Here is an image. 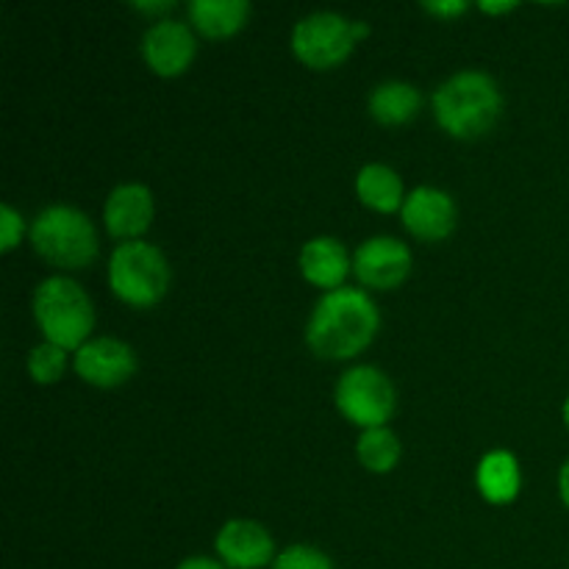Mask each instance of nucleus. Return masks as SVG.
<instances>
[{
  "label": "nucleus",
  "mask_w": 569,
  "mask_h": 569,
  "mask_svg": "<svg viewBox=\"0 0 569 569\" xmlns=\"http://www.w3.org/2000/svg\"><path fill=\"white\" fill-rule=\"evenodd\" d=\"M381 328V315L367 292L339 287L326 292L306 326V342L320 359H353Z\"/></svg>",
  "instance_id": "1"
},
{
  "label": "nucleus",
  "mask_w": 569,
  "mask_h": 569,
  "mask_svg": "<svg viewBox=\"0 0 569 569\" xmlns=\"http://www.w3.org/2000/svg\"><path fill=\"white\" fill-rule=\"evenodd\" d=\"M503 98L492 76L481 70L456 72L433 92L439 126L459 139H476L498 122Z\"/></svg>",
  "instance_id": "2"
},
{
  "label": "nucleus",
  "mask_w": 569,
  "mask_h": 569,
  "mask_svg": "<svg viewBox=\"0 0 569 569\" xmlns=\"http://www.w3.org/2000/svg\"><path fill=\"white\" fill-rule=\"evenodd\" d=\"M33 317L44 339L59 348H83L92 333L94 311L81 283L67 276L44 278L33 292Z\"/></svg>",
  "instance_id": "3"
},
{
  "label": "nucleus",
  "mask_w": 569,
  "mask_h": 569,
  "mask_svg": "<svg viewBox=\"0 0 569 569\" xmlns=\"http://www.w3.org/2000/svg\"><path fill=\"white\" fill-rule=\"evenodd\" d=\"M31 242L44 261L67 270H81L98 256V233L89 217L64 203L39 211L31 226Z\"/></svg>",
  "instance_id": "4"
},
{
  "label": "nucleus",
  "mask_w": 569,
  "mask_h": 569,
  "mask_svg": "<svg viewBox=\"0 0 569 569\" xmlns=\"http://www.w3.org/2000/svg\"><path fill=\"white\" fill-rule=\"evenodd\" d=\"M109 283L117 298L144 309L164 298L167 283H170V267L156 244L133 239V242L117 244L111 253Z\"/></svg>",
  "instance_id": "5"
},
{
  "label": "nucleus",
  "mask_w": 569,
  "mask_h": 569,
  "mask_svg": "<svg viewBox=\"0 0 569 569\" xmlns=\"http://www.w3.org/2000/svg\"><path fill=\"white\" fill-rule=\"evenodd\" d=\"M395 387L378 367L361 365L345 372L337 383V406L350 422L370 428H383L395 415Z\"/></svg>",
  "instance_id": "6"
},
{
  "label": "nucleus",
  "mask_w": 569,
  "mask_h": 569,
  "mask_svg": "<svg viewBox=\"0 0 569 569\" xmlns=\"http://www.w3.org/2000/svg\"><path fill=\"white\" fill-rule=\"evenodd\" d=\"M356 44L353 20L337 11H315L306 14L292 31V48L300 61L315 70L342 64Z\"/></svg>",
  "instance_id": "7"
},
{
  "label": "nucleus",
  "mask_w": 569,
  "mask_h": 569,
  "mask_svg": "<svg viewBox=\"0 0 569 569\" xmlns=\"http://www.w3.org/2000/svg\"><path fill=\"white\" fill-rule=\"evenodd\" d=\"M353 270L365 287L395 289L411 272V253L400 239L372 237L356 250Z\"/></svg>",
  "instance_id": "8"
},
{
  "label": "nucleus",
  "mask_w": 569,
  "mask_h": 569,
  "mask_svg": "<svg viewBox=\"0 0 569 569\" xmlns=\"http://www.w3.org/2000/svg\"><path fill=\"white\" fill-rule=\"evenodd\" d=\"M137 370V353L131 345L114 337L89 339L76 350V372L94 387H120Z\"/></svg>",
  "instance_id": "9"
},
{
  "label": "nucleus",
  "mask_w": 569,
  "mask_h": 569,
  "mask_svg": "<svg viewBox=\"0 0 569 569\" xmlns=\"http://www.w3.org/2000/svg\"><path fill=\"white\" fill-rule=\"evenodd\" d=\"M217 556L231 569H261L276 561V545L264 526L253 520H231L217 533Z\"/></svg>",
  "instance_id": "10"
},
{
  "label": "nucleus",
  "mask_w": 569,
  "mask_h": 569,
  "mask_svg": "<svg viewBox=\"0 0 569 569\" xmlns=\"http://www.w3.org/2000/svg\"><path fill=\"white\" fill-rule=\"evenodd\" d=\"M194 50H198V44H194V37L187 22L159 20L144 31V61L159 76H178V72L187 70L194 59Z\"/></svg>",
  "instance_id": "11"
},
{
  "label": "nucleus",
  "mask_w": 569,
  "mask_h": 569,
  "mask_svg": "<svg viewBox=\"0 0 569 569\" xmlns=\"http://www.w3.org/2000/svg\"><path fill=\"white\" fill-rule=\"evenodd\" d=\"M400 217H403L406 228L417 239L437 242V239H445L456 228V203L442 189L417 187L406 198Z\"/></svg>",
  "instance_id": "12"
},
{
  "label": "nucleus",
  "mask_w": 569,
  "mask_h": 569,
  "mask_svg": "<svg viewBox=\"0 0 569 569\" xmlns=\"http://www.w3.org/2000/svg\"><path fill=\"white\" fill-rule=\"evenodd\" d=\"M153 220V194L142 183H120L111 189L106 198L103 222L111 237L117 239H137L139 233L148 231Z\"/></svg>",
  "instance_id": "13"
},
{
  "label": "nucleus",
  "mask_w": 569,
  "mask_h": 569,
  "mask_svg": "<svg viewBox=\"0 0 569 569\" xmlns=\"http://www.w3.org/2000/svg\"><path fill=\"white\" fill-rule=\"evenodd\" d=\"M350 267H353V261H350L348 250L333 237H317L306 242L303 250H300V270H303L306 281H311L320 289H328V292L342 287Z\"/></svg>",
  "instance_id": "14"
},
{
  "label": "nucleus",
  "mask_w": 569,
  "mask_h": 569,
  "mask_svg": "<svg viewBox=\"0 0 569 569\" xmlns=\"http://www.w3.org/2000/svg\"><path fill=\"white\" fill-rule=\"evenodd\" d=\"M478 489L489 503H509L520 492V467L509 450H492L478 465Z\"/></svg>",
  "instance_id": "15"
},
{
  "label": "nucleus",
  "mask_w": 569,
  "mask_h": 569,
  "mask_svg": "<svg viewBox=\"0 0 569 569\" xmlns=\"http://www.w3.org/2000/svg\"><path fill=\"white\" fill-rule=\"evenodd\" d=\"M189 17H192L194 28L206 37H231L248 22L250 3L248 0H192Z\"/></svg>",
  "instance_id": "16"
},
{
  "label": "nucleus",
  "mask_w": 569,
  "mask_h": 569,
  "mask_svg": "<svg viewBox=\"0 0 569 569\" xmlns=\"http://www.w3.org/2000/svg\"><path fill=\"white\" fill-rule=\"evenodd\" d=\"M420 92L406 81H383L370 94V114L383 126L409 122L420 111Z\"/></svg>",
  "instance_id": "17"
},
{
  "label": "nucleus",
  "mask_w": 569,
  "mask_h": 569,
  "mask_svg": "<svg viewBox=\"0 0 569 569\" xmlns=\"http://www.w3.org/2000/svg\"><path fill=\"white\" fill-rule=\"evenodd\" d=\"M356 192L365 200L370 209L378 211H395L403 209V181L398 172L387 164H367L361 167L359 178H356Z\"/></svg>",
  "instance_id": "18"
},
{
  "label": "nucleus",
  "mask_w": 569,
  "mask_h": 569,
  "mask_svg": "<svg viewBox=\"0 0 569 569\" xmlns=\"http://www.w3.org/2000/svg\"><path fill=\"white\" fill-rule=\"evenodd\" d=\"M356 453L370 472H389L400 459V442L389 428H370L361 433Z\"/></svg>",
  "instance_id": "19"
},
{
  "label": "nucleus",
  "mask_w": 569,
  "mask_h": 569,
  "mask_svg": "<svg viewBox=\"0 0 569 569\" xmlns=\"http://www.w3.org/2000/svg\"><path fill=\"white\" fill-rule=\"evenodd\" d=\"M64 365H67V350L53 342L37 345V348L31 350V356H28V370H31L33 381L39 383L59 381L61 372H64Z\"/></svg>",
  "instance_id": "20"
},
{
  "label": "nucleus",
  "mask_w": 569,
  "mask_h": 569,
  "mask_svg": "<svg viewBox=\"0 0 569 569\" xmlns=\"http://www.w3.org/2000/svg\"><path fill=\"white\" fill-rule=\"evenodd\" d=\"M272 569H333V561L311 545H292L276 556Z\"/></svg>",
  "instance_id": "21"
},
{
  "label": "nucleus",
  "mask_w": 569,
  "mask_h": 569,
  "mask_svg": "<svg viewBox=\"0 0 569 569\" xmlns=\"http://www.w3.org/2000/svg\"><path fill=\"white\" fill-rule=\"evenodd\" d=\"M0 233H3V239H0V250H11L17 244V239L22 237V217L17 214L14 209H11L9 203L0 206Z\"/></svg>",
  "instance_id": "22"
},
{
  "label": "nucleus",
  "mask_w": 569,
  "mask_h": 569,
  "mask_svg": "<svg viewBox=\"0 0 569 569\" xmlns=\"http://www.w3.org/2000/svg\"><path fill=\"white\" fill-rule=\"evenodd\" d=\"M428 11H433V14H442V17H456L461 14V11H467V3L465 0H445V3H422Z\"/></svg>",
  "instance_id": "23"
},
{
  "label": "nucleus",
  "mask_w": 569,
  "mask_h": 569,
  "mask_svg": "<svg viewBox=\"0 0 569 569\" xmlns=\"http://www.w3.org/2000/svg\"><path fill=\"white\" fill-rule=\"evenodd\" d=\"M178 569H228L222 561L209 559V556H192V559H183Z\"/></svg>",
  "instance_id": "24"
},
{
  "label": "nucleus",
  "mask_w": 569,
  "mask_h": 569,
  "mask_svg": "<svg viewBox=\"0 0 569 569\" xmlns=\"http://www.w3.org/2000/svg\"><path fill=\"white\" fill-rule=\"evenodd\" d=\"M559 495H561V500L569 506V459L565 461V467H561V472H559Z\"/></svg>",
  "instance_id": "25"
},
{
  "label": "nucleus",
  "mask_w": 569,
  "mask_h": 569,
  "mask_svg": "<svg viewBox=\"0 0 569 569\" xmlns=\"http://www.w3.org/2000/svg\"><path fill=\"white\" fill-rule=\"evenodd\" d=\"M133 6H137L139 11H150V14H161V11H170L176 3H172V0H161V3H133Z\"/></svg>",
  "instance_id": "26"
},
{
  "label": "nucleus",
  "mask_w": 569,
  "mask_h": 569,
  "mask_svg": "<svg viewBox=\"0 0 569 569\" xmlns=\"http://www.w3.org/2000/svg\"><path fill=\"white\" fill-rule=\"evenodd\" d=\"M481 9L489 11V14H498V11H511V9H517V3H515V0H506V3H492V0H483Z\"/></svg>",
  "instance_id": "27"
},
{
  "label": "nucleus",
  "mask_w": 569,
  "mask_h": 569,
  "mask_svg": "<svg viewBox=\"0 0 569 569\" xmlns=\"http://www.w3.org/2000/svg\"><path fill=\"white\" fill-rule=\"evenodd\" d=\"M353 33H356V42H359L361 37H367V33H370V26H367L365 20H356L353 22Z\"/></svg>",
  "instance_id": "28"
},
{
  "label": "nucleus",
  "mask_w": 569,
  "mask_h": 569,
  "mask_svg": "<svg viewBox=\"0 0 569 569\" xmlns=\"http://www.w3.org/2000/svg\"><path fill=\"white\" fill-rule=\"evenodd\" d=\"M565 422H567V428H569V398H567V403H565Z\"/></svg>",
  "instance_id": "29"
}]
</instances>
